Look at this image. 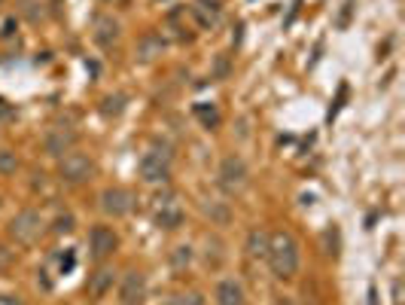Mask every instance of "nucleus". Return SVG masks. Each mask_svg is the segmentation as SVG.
Masks as SVG:
<instances>
[{
	"mask_svg": "<svg viewBox=\"0 0 405 305\" xmlns=\"http://www.w3.org/2000/svg\"><path fill=\"white\" fill-rule=\"evenodd\" d=\"M247 254L256 256V260H262V256L268 254V232H262V229H253V232L247 235Z\"/></svg>",
	"mask_w": 405,
	"mask_h": 305,
	"instance_id": "17",
	"label": "nucleus"
},
{
	"mask_svg": "<svg viewBox=\"0 0 405 305\" xmlns=\"http://www.w3.org/2000/svg\"><path fill=\"white\" fill-rule=\"evenodd\" d=\"M220 12H222V0H195V6H192V16L198 19L201 28H213Z\"/></svg>",
	"mask_w": 405,
	"mask_h": 305,
	"instance_id": "13",
	"label": "nucleus"
},
{
	"mask_svg": "<svg viewBox=\"0 0 405 305\" xmlns=\"http://www.w3.org/2000/svg\"><path fill=\"white\" fill-rule=\"evenodd\" d=\"M16 168H18L16 153L0 150V178H10V174H16Z\"/></svg>",
	"mask_w": 405,
	"mask_h": 305,
	"instance_id": "21",
	"label": "nucleus"
},
{
	"mask_svg": "<svg viewBox=\"0 0 405 305\" xmlns=\"http://www.w3.org/2000/svg\"><path fill=\"white\" fill-rule=\"evenodd\" d=\"M92 37H94V43H98L101 49H110V46L119 40V22L113 16H98L94 19Z\"/></svg>",
	"mask_w": 405,
	"mask_h": 305,
	"instance_id": "11",
	"label": "nucleus"
},
{
	"mask_svg": "<svg viewBox=\"0 0 405 305\" xmlns=\"http://www.w3.org/2000/svg\"><path fill=\"white\" fill-rule=\"evenodd\" d=\"M138 171L146 183H165L168 178H171V147L168 144H153L150 150L140 156Z\"/></svg>",
	"mask_w": 405,
	"mask_h": 305,
	"instance_id": "2",
	"label": "nucleus"
},
{
	"mask_svg": "<svg viewBox=\"0 0 405 305\" xmlns=\"http://www.w3.org/2000/svg\"><path fill=\"white\" fill-rule=\"evenodd\" d=\"M119 247V235L110 226H94L89 232V256L94 263H104L107 256H113Z\"/></svg>",
	"mask_w": 405,
	"mask_h": 305,
	"instance_id": "7",
	"label": "nucleus"
},
{
	"mask_svg": "<svg viewBox=\"0 0 405 305\" xmlns=\"http://www.w3.org/2000/svg\"><path fill=\"white\" fill-rule=\"evenodd\" d=\"M161 305H174V296H168V300H165V302H161Z\"/></svg>",
	"mask_w": 405,
	"mask_h": 305,
	"instance_id": "28",
	"label": "nucleus"
},
{
	"mask_svg": "<svg viewBox=\"0 0 405 305\" xmlns=\"http://www.w3.org/2000/svg\"><path fill=\"white\" fill-rule=\"evenodd\" d=\"M250 183V168L247 162L241 159V156H226V159L220 162V186L226 189V193H241Z\"/></svg>",
	"mask_w": 405,
	"mask_h": 305,
	"instance_id": "3",
	"label": "nucleus"
},
{
	"mask_svg": "<svg viewBox=\"0 0 405 305\" xmlns=\"http://www.w3.org/2000/svg\"><path fill=\"white\" fill-rule=\"evenodd\" d=\"M122 110H125V98H122V95L104 98V117H119Z\"/></svg>",
	"mask_w": 405,
	"mask_h": 305,
	"instance_id": "22",
	"label": "nucleus"
},
{
	"mask_svg": "<svg viewBox=\"0 0 405 305\" xmlns=\"http://www.w3.org/2000/svg\"><path fill=\"white\" fill-rule=\"evenodd\" d=\"M189 263H192V247H189V244H177V247L171 250V266L177 269V272H183V269H189Z\"/></svg>",
	"mask_w": 405,
	"mask_h": 305,
	"instance_id": "18",
	"label": "nucleus"
},
{
	"mask_svg": "<svg viewBox=\"0 0 405 305\" xmlns=\"http://www.w3.org/2000/svg\"><path fill=\"white\" fill-rule=\"evenodd\" d=\"M174 305H205V296L201 293H180V296H174Z\"/></svg>",
	"mask_w": 405,
	"mask_h": 305,
	"instance_id": "23",
	"label": "nucleus"
},
{
	"mask_svg": "<svg viewBox=\"0 0 405 305\" xmlns=\"http://www.w3.org/2000/svg\"><path fill=\"white\" fill-rule=\"evenodd\" d=\"M205 214L211 217L213 223H220V226H222V223H228V217H232V211L226 208V202H207V205H205Z\"/></svg>",
	"mask_w": 405,
	"mask_h": 305,
	"instance_id": "20",
	"label": "nucleus"
},
{
	"mask_svg": "<svg viewBox=\"0 0 405 305\" xmlns=\"http://www.w3.org/2000/svg\"><path fill=\"white\" fill-rule=\"evenodd\" d=\"M265 260H268V266H272L274 278L289 281V278H296V272H299V263H302L299 241H296L289 232H272V235H268Z\"/></svg>",
	"mask_w": 405,
	"mask_h": 305,
	"instance_id": "1",
	"label": "nucleus"
},
{
	"mask_svg": "<svg viewBox=\"0 0 405 305\" xmlns=\"http://www.w3.org/2000/svg\"><path fill=\"white\" fill-rule=\"evenodd\" d=\"M104 3H122V0H104Z\"/></svg>",
	"mask_w": 405,
	"mask_h": 305,
	"instance_id": "29",
	"label": "nucleus"
},
{
	"mask_svg": "<svg viewBox=\"0 0 405 305\" xmlns=\"http://www.w3.org/2000/svg\"><path fill=\"white\" fill-rule=\"evenodd\" d=\"M213 300H217V305H247V293H244V287H241V281H235V278H222V281L217 284Z\"/></svg>",
	"mask_w": 405,
	"mask_h": 305,
	"instance_id": "10",
	"label": "nucleus"
},
{
	"mask_svg": "<svg viewBox=\"0 0 405 305\" xmlns=\"http://www.w3.org/2000/svg\"><path fill=\"white\" fill-rule=\"evenodd\" d=\"M40 232H43V217L37 211H18L16 217L10 220V235L16 239L18 244H31L40 239Z\"/></svg>",
	"mask_w": 405,
	"mask_h": 305,
	"instance_id": "5",
	"label": "nucleus"
},
{
	"mask_svg": "<svg viewBox=\"0 0 405 305\" xmlns=\"http://www.w3.org/2000/svg\"><path fill=\"white\" fill-rule=\"evenodd\" d=\"M226 73H228V58L220 56V58H217V80H222Z\"/></svg>",
	"mask_w": 405,
	"mask_h": 305,
	"instance_id": "26",
	"label": "nucleus"
},
{
	"mask_svg": "<svg viewBox=\"0 0 405 305\" xmlns=\"http://www.w3.org/2000/svg\"><path fill=\"white\" fill-rule=\"evenodd\" d=\"M274 305H296V302L289 300V296H278V302H274Z\"/></svg>",
	"mask_w": 405,
	"mask_h": 305,
	"instance_id": "27",
	"label": "nucleus"
},
{
	"mask_svg": "<svg viewBox=\"0 0 405 305\" xmlns=\"http://www.w3.org/2000/svg\"><path fill=\"white\" fill-rule=\"evenodd\" d=\"M134 208V195L128 193L122 186H107L104 193H101V211L107 217H113V220H119V217H128Z\"/></svg>",
	"mask_w": 405,
	"mask_h": 305,
	"instance_id": "6",
	"label": "nucleus"
},
{
	"mask_svg": "<svg viewBox=\"0 0 405 305\" xmlns=\"http://www.w3.org/2000/svg\"><path fill=\"white\" fill-rule=\"evenodd\" d=\"M119 302L122 305H144L146 302V275L140 269L125 272L122 284H119Z\"/></svg>",
	"mask_w": 405,
	"mask_h": 305,
	"instance_id": "8",
	"label": "nucleus"
},
{
	"mask_svg": "<svg viewBox=\"0 0 405 305\" xmlns=\"http://www.w3.org/2000/svg\"><path fill=\"white\" fill-rule=\"evenodd\" d=\"M113 281H116V272H113L110 266H101L94 275H89V284H86V290H89V296L101 300V296H107V293L113 290Z\"/></svg>",
	"mask_w": 405,
	"mask_h": 305,
	"instance_id": "12",
	"label": "nucleus"
},
{
	"mask_svg": "<svg viewBox=\"0 0 405 305\" xmlns=\"http://www.w3.org/2000/svg\"><path fill=\"white\" fill-rule=\"evenodd\" d=\"M134 52H138V61H156L161 52H165V40H161L159 34H144Z\"/></svg>",
	"mask_w": 405,
	"mask_h": 305,
	"instance_id": "15",
	"label": "nucleus"
},
{
	"mask_svg": "<svg viewBox=\"0 0 405 305\" xmlns=\"http://www.w3.org/2000/svg\"><path fill=\"white\" fill-rule=\"evenodd\" d=\"M156 223H159V229H177L180 223H183V211H180L177 205H171V202H161Z\"/></svg>",
	"mask_w": 405,
	"mask_h": 305,
	"instance_id": "16",
	"label": "nucleus"
},
{
	"mask_svg": "<svg viewBox=\"0 0 405 305\" xmlns=\"http://www.w3.org/2000/svg\"><path fill=\"white\" fill-rule=\"evenodd\" d=\"M70 229H73V217H70V214L58 217V226H55V232H70Z\"/></svg>",
	"mask_w": 405,
	"mask_h": 305,
	"instance_id": "24",
	"label": "nucleus"
},
{
	"mask_svg": "<svg viewBox=\"0 0 405 305\" xmlns=\"http://www.w3.org/2000/svg\"><path fill=\"white\" fill-rule=\"evenodd\" d=\"M92 171H94V162L79 150L64 153L62 162H58V174H62L64 183H83V180L92 178Z\"/></svg>",
	"mask_w": 405,
	"mask_h": 305,
	"instance_id": "4",
	"label": "nucleus"
},
{
	"mask_svg": "<svg viewBox=\"0 0 405 305\" xmlns=\"http://www.w3.org/2000/svg\"><path fill=\"white\" fill-rule=\"evenodd\" d=\"M77 141H79V134L73 132V128H67V125H58V128H52L49 134H46V153L49 156H58L62 159L64 153H70L73 147H77Z\"/></svg>",
	"mask_w": 405,
	"mask_h": 305,
	"instance_id": "9",
	"label": "nucleus"
},
{
	"mask_svg": "<svg viewBox=\"0 0 405 305\" xmlns=\"http://www.w3.org/2000/svg\"><path fill=\"white\" fill-rule=\"evenodd\" d=\"M22 16L28 19V22L46 19V0H22Z\"/></svg>",
	"mask_w": 405,
	"mask_h": 305,
	"instance_id": "19",
	"label": "nucleus"
},
{
	"mask_svg": "<svg viewBox=\"0 0 405 305\" xmlns=\"http://www.w3.org/2000/svg\"><path fill=\"white\" fill-rule=\"evenodd\" d=\"M0 305H25V302H22V296H16V293H0Z\"/></svg>",
	"mask_w": 405,
	"mask_h": 305,
	"instance_id": "25",
	"label": "nucleus"
},
{
	"mask_svg": "<svg viewBox=\"0 0 405 305\" xmlns=\"http://www.w3.org/2000/svg\"><path fill=\"white\" fill-rule=\"evenodd\" d=\"M226 263V241L220 235H205V266L220 269Z\"/></svg>",
	"mask_w": 405,
	"mask_h": 305,
	"instance_id": "14",
	"label": "nucleus"
}]
</instances>
